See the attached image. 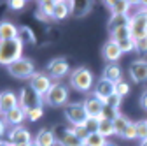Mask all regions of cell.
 Returning <instances> with one entry per match:
<instances>
[{
    "instance_id": "cell-25",
    "label": "cell",
    "mask_w": 147,
    "mask_h": 146,
    "mask_svg": "<svg viewBox=\"0 0 147 146\" xmlns=\"http://www.w3.org/2000/svg\"><path fill=\"white\" fill-rule=\"evenodd\" d=\"M70 4V12L74 16H84L91 9V2H68Z\"/></svg>"
},
{
    "instance_id": "cell-24",
    "label": "cell",
    "mask_w": 147,
    "mask_h": 146,
    "mask_svg": "<svg viewBox=\"0 0 147 146\" xmlns=\"http://www.w3.org/2000/svg\"><path fill=\"white\" fill-rule=\"evenodd\" d=\"M70 14V4L68 2H63V0H56V7H54V12H53V20H65V18Z\"/></svg>"
},
{
    "instance_id": "cell-9",
    "label": "cell",
    "mask_w": 147,
    "mask_h": 146,
    "mask_svg": "<svg viewBox=\"0 0 147 146\" xmlns=\"http://www.w3.org/2000/svg\"><path fill=\"white\" fill-rule=\"evenodd\" d=\"M30 86L35 90L37 93H40L42 97L49 92V88L53 86V81H51V76L46 74V72H35L30 79Z\"/></svg>"
},
{
    "instance_id": "cell-39",
    "label": "cell",
    "mask_w": 147,
    "mask_h": 146,
    "mask_svg": "<svg viewBox=\"0 0 147 146\" xmlns=\"http://www.w3.org/2000/svg\"><path fill=\"white\" fill-rule=\"evenodd\" d=\"M123 137H124V139H137V127H135L133 121L128 125V129H126V132H124Z\"/></svg>"
},
{
    "instance_id": "cell-21",
    "label": "cell",
    "mask_w": 147,
    "mask_h": 146,
    "mask_svg": "<svg viewBox=\"0 0 147 146\" xmlns=\"http://www.w3.org/2000/svg\"><path fill=\"white\" fill-rule=\"evenodd\" d=\"M121 76H123V70H121V67L117 63H107L105 65V69H103V78L117 83V81H121Z\"/></svg>"
},
{
    "instance_id": "cell-43",
    "label": "cell",
    "mask_w": 147,
    "mask_h": 146,
    "mask_svg": "<svg viewBox=\"0 0 147 146\" xmlns=\"http://www.w3.org/2000/svg\"><path fill=\"white\" fill-rule=\"evenodd\" d=\"M0 146H12L9 141H4V139H0Z\"/></svg>"
},
{
    "instance_id": "cell-38",
    "label": "cell",
    "mask_w": 147,
    "mask_h": 146,
    "mask_svg": "<svg viewBox=\"0 0 147 146\" xmlns=\"http://www.w3.org/2000/svg\"><path fill=\"white\" fill-rule=\"evenodd\" d=\"M72 130H74V134H76L79 139H82V141H86V139H88V136H89V132L86 130V127H84V125H79V127H72Z\"/></svg>"
},
{
    "instance_id": "cell-16",
    "label": "cell",
    "mask_w": 147,
    "mask_h": 146,
    "mask_svg": "<svg viewBox=\"0 0 147 146\" xmlns=\"http://www.w3.org/2000/svg\"><path fill=\"white\" fill-rule=\"evenodd\" d=\"M84 107H86V113H88V116H93V118H96V116H100V115L103 113V107H105V104H103V100L96 99L95 95H89V97L84 100Z\"/></svg>"
},
{
    "instance_id": "cell-41",
    "label": "cell",
    "mask_w": 147,
    "mask_h": 146,
    "mask_svg": "<svg viewBox=\"0 0 147 146\" xmlns=\"http://www.w3.org/2000/svg\"><path fill=\"white\" fill-rule=\"evenodd\" d=\"M140 106L147 111V90H145V92L142 93V97H140Z\"/></svg>"
},
{
    "instance_id": "cell-42",
    "label": "cell",
    "mask_w": 147,
    "mask_h": 146,
    "mask_svg": "<svg viewBox=\"0 0 147 146\" xmlns=\"http://www.w3.org/2000/svg\"><path fill=\"white\" fill-rule=\"evenodd\" d=\"M4 134H5V121L0 118V137H4Z\"/></svg>"
},
{
    "instance_id": "cell-27",
    "label": "cell",
    "mask_w": 147,
    "mask_h": 146,
    "mask_svg": "<svg viewBox=\"0 0 147 146\" xmlns=\"http://www.w3.org/2000/svg\"><path fill=\"white\" fill-rule=\"evenodd\" d=\"M131 121L128 120L126 116H123V115H119L116 120H114V129H116V134L117 136H124V132H126V129H128V125H130Z\"/></svg>"
},
{
    "instance_id": "cell-37",
    "label": "cell",
    "mask_w": 147,
    "mask_h": 146,
    "mask_svg": "<svg viewBox=\"0 0 147 146\" xmlns=\"http://www.w3.org/2000/svg\"><path fill=\"white\" fill-rule=\"evenodd\" d=\"M133 41H135V49L138 53H147V35H144L140 39H133Z\"/></svg>"
},
{
    "instance_id": "cell-2",
    "label": "cell",
    "mask_w": 147,
    "mask_h": 146,
    "mask_svg": "<svg viewBox=\"0 0 147 146\" xmlns=\"http://www.w3.org/2000/svg\"><path fill=\"white\" fill-rule=\"evenodd\" d=\"M70 85L74 90L77 92H91V88L95 85V78L91 74V70H88L86 67H77L72 70V76H70Z\"/></svg>"
},
{
    "instance_id": "cell-3",
    "label": "cell",
    "mask_w": 147,
    "mask_h": 146,
    "mask_svg": "<svg viewBox=\"0 0 147 146\" xmlns=\"http://www.w3.org/2000/svg\"><path fill=\"white\" fill-rule=\"evenodd\" d=\"M63 115H65V120H67L72 127L84 125L86 120H88V113H86L84 102H72V104H67L65 109H63Z\"/></svg>"
},
{
    "instance_id": "cell-46",
    "label": "cell",
    "mask_w": 147,
    "mask_h": 146,
    "mask_svg": "<svg viewBox=\"0 0 147 146\" xmlns=\"http://www.w3.org/2000/svg\"><path fill=\"white\" fill-rule=\"evenodd\" d=\"M30 146H35V144H33V143H32V144H30Z\"/></svg>"
},
{
    "instance_id": "cell-8",
    "label": "cell",
    "mask_w": 147,
    "mask_h": 146,
    "mask_svg": "<svg viewBox=\"0 0 147 146\" xmlns=\"http://www.w3.org/2000/svg\"><path fill=\"white\" fill-rule=\"evenodd\" d=\"M116 93V83L114 81H110V79H107V78H100L96 83H95V90H93V95L96 97V99H100V100H107L110 95H114Z\"/></svg>"
},
{
    "instance_id": "cell-32",
    "label": "cell",
    "mask_w": 147,
    "mask_h": 146,
    "mask_svg": "<svg viewBox=\"0 0 147 146\" xmlns=\"http://www.w3.org/2000/svg\"><path fill=\"white\" fill-rule=\"evenodd\" d=\"M84 127H86V130H88L89 134L98 132V127H100V120H98V116H96V118H93V116H88V120H86Z\"/></svg>"
},
{
    "instance_id": "cell-36",
    "label": "cell",
    "mask_w": 147,
    "mask_h": 146,
    "mask_svg": "<svg viewBox=\"0 0 147 146\" xmlns=\"http://www.w3.org/2000/svg\"><path fill=\"white\" fill-rule=\"evenodd\" d=\"M121 100H123V97H119L117 93H114V95H110L103 104L105 106H109V107H114V109H119V106H121Z\"/></svg>"
},
{
    "instance_id": "cell-48",
    "label": "cell",
    "mask_w": 147,
    "mask_h": 146,
    "mask_svg": "<svg viewBox=\"0 0 147 146\" xmlns=\"http://www.w3.org/2000/svg\"><path fill=\"white\" fill-rule=\"evenodd\" d=\"M145 121H147V120H145Z\"/></svg>"
},
{
    "instance_id": "cell-7",
    "label": "cell",
    "mask_w": 147,
    "mask_h": 146,
    "mask_svg": "<svg viewBox=\"0 0 147 146\" xmlns=\"http://www.w3.org/2000/svg\"><path fill=\"white\" fill-rule=\"evenodd\" d=\"M130 30L133 39H140L147 35V7L138 9L133 16H130Z\"/></svg>"
},
{
    "instance_id": "cell-5",
    "label": "cell",
    "mask_w": 147,
    "mask_h": 146,
    "mask_svg": "<svg viewBox=\"0 0 147 146\" xmlns=\"http://www.w3.org/2000/svg\"><path fill=\"white\" fill-rule=\"evenodd\" d=\"M18 99H20V106L25 111H30V109H35V107H42V104H44V97L40 93H37L32 86L21 88Z\"/></svg>"
},
{
    "instance_id": "cell-20",
    "label": "cell",
    "mask_w": 147,
    "mask_h": 146,
    "mask_svg": "<svg viewBox=\"0 0 147 146\" xmlns=\"http://www.w3.org/2000/svg\"><path fill=\"white\" fill-rule=\"evenodd\" d=\"M123 27H130V16L128 14H112L110 16L109 25H107L110 33L114 30H117V28H123Z\"/></svg>"
},
{
    "instance_id": "cell-22",
    "label": "cell",
    "mask_w": 147,
    "mask_h": 146,
    "mask_svg": "<svg viewBox=\"0 0 147 146\" xmlns=\"http://www.w3.org/2000/svg\"><path fill=\"white\" fill-rule=\"evenodd\" d=\"M58 144L60 146H84V141L82 139H79L76 134H74V130H72V127L68 129V132L58 141Z\"/></svg>"
},
{
    "instance_id": "cell-15",
    "label": "cell",
    "mask_w": 147,
    "mask_h": 146,
    "mask_svg": "<svg viewBox=\"0 0 147 146\" xmlns=\"http://www.w3.org/2000/svg\"><path fill=\"white\" fill-rule=\"evenodd\" d=\"M26 120V111L21 107V106H16L14 109H11L9 113L4 115V121L7 125H12L14 129L16 127H21V123Z\"/></svg>"
},
{
    "instance_id": "cell-47",
    "label": "cell",
    "mask_w": 147,
    "mask_h": 146,
    "mask_svg": "<svg viewBox=\"0 0 147 146\" xmlns=\"http://www.w3.org/2000/svg\"><path fill=\"white\" fill-rule=\"evenodd\" d=\"M145 7H147V4H145Z\"/></svg>"
},
{
    "instance_id": "cell-10",
    "label": "cell",
    "mask_w": 147,
    "mask_h": 146,
    "mask_svg": "<svg viewBox=\"0 0 147 146\" xmlns=\"http://www.w3.org/2000/svg\"><path fill=\"white\" fill-rule=\"evenodd\" d=\"M68 70H70V65H68V62L65 60V58H54V60H51L49 63H47V74L51 76V78H54V79H60V78H63L65 74H68Z\"/></svg>"
},
{
    "instance_id": "cell-14",
    "label": "cell",
    "mask_w": 147,
    "mask_h": 146,
    "mask_svg": "<svg viewBox=\"0 0 147 146\" xmlns=\"http://www.w3.org/2000/svg\"><path fill=\"white\" fill-rule=\"evenodd\" d=\"M130 76L135 83L147 81V60H135L130 65Z\"/></svg>"
},
{
    "instance_id": "cell-44",
    "label": "cell",
    "mask_w": 147,
    "mask_h": 146,
    "mask_svg": "<svg viewBox=\"0 0 147 146\" xmlns=\"http://www.w3.org/2000/svg\"><path fill=\"white\" fill-rule=\"evenodd\" d=\"M105 146H116V144H112V143H107V144H105Z\"/></svg>"
},
{
    "instance_id": "cell-40",
    "label": "cell",
    "mask_w": 147,
    "mask_h": 146,
    "mask_svg": "<svg viewBox=\"0 0 147 146\" xmlns=\"http://www.w3.org/2000/svg\"><path fill=\"white\" fill-rule=\"evenodd\" d=\"M25 5H26L25 0H11L9 2V7L12 11H21V9H25Z\"/></svg>"
},
{
    "instance_id": "cell-11",
    "label": "cell",
    "mask_w": 147,
    "mask_h": 146,
    "mask_svg": "<svg viewBox=\"0 0 147 146\" xmlns=\"http://www.w3.org/2000/svg\"><path fill=\"white\" fill-rule=\"evenodd\" d=\"M121 55H123V51H121L119 44H117L114 39H109V41L103 44V48H102V57H103L109 63H116V62L121 58Z\"/></svg>"
},
{
    "instance_id": "cell-4",
    "label": "cell",
    "mask_w": 147,
    "mask_h": 146,
    "mask_svg": "<svg viewBox=\"0 0 147 146\" xmlns=\"http://www.w3.org/2000/svg\"><path fill=\"white\" fill-rule=\"evenodd\" d=\"M68 100V88L61 83H53L49 92L44 95V102L51 107H61Z\"/></svg>"
},
{
    "instance_id": "cell-1",
    "label": "cell",
    "mask_w": 147,
    "mask_h": 146,
    "mask_svg": "<svg viewBox=\"0 0 147 146\" xmlns=\"http://www.w3.org/2000/svg\"><path fill=\"white\" fill-rule=\"evenodd\" d=\"M23 42L20 39H12V41H0V65H12L20 58H23Z\"/></svg>"
},
{
    "instance_id": "cell-30",
    "label": "cell",
    "mask_w": 147,
    "mask_h": 146,
    "mask_svg": "<svg viewBox=\"0 0 147 146\" xmlns=\"http://www.w3.org/2000/svg\"><path fill=\"white\" fill-rule=\"evenodd\" d=\"M18 39L23 44H30V42H35V35H33L30 27H20V37Z\"/></svg>"
},
{
    "instance_id": "cell-34",
    "label": "cell",
    "mask_w": 147,
    "mask_h": 146,
    "mask_svg": "<svg viewBox=\"0 0 147 146\" xmlns=\"http://www.w3.org/2000/svg\"><path fill=\"white\" fill-rule=\"evenodd\" d=\"M44 115V107H35V109H30V111H26V120L30 121H37L40 120Z\"/></svg>"
},
{
    "instance_id": "cell-29",
    "label": "cell",
    "mask_w": 147,
    "mask_h": 146,
    "mask_svg": "<svg viewBox=\"0 0 147 146\" xmlns=\"http://www.w3.org/2000/svg\"><path fill=\"white\" fill-rule=\"evenodd\" d=\"M105 144H107V139L103 136H100L98 132L89 134L88 139L84 141V146H105Z\"/></svg>"
},
{
    "instance_id": "cell-6",
    "label": "cell",
    "mask_w": 147,
    "mask_h": 146,
    "mask_svg": "<svg viewBox=\"0 0 147 146\" xmlns=\"http://www.w3.org/2000/svg\"><path fill=\"white\" fill-rule=\"evenodd\" d=\"M7 70L12 78H18V79H32V76L35 74V67L30 58H20L12 65H9Z\"/></svg>"
},
{
    "instance_id": "cell-45",
    "label": "cell",
    "mask_w": 147,
    "mask_h": 146,
    "mask_svg": "<svg viewBox=\"0 0 147 146\" xmlns=\"http://www.w3.org/2000/svg\"><path fill=\"white\" fill-rule=\"evenodd\" d=\"M140 146H147V141H144V143H142V144H140Z\"/></svg>"
},
{
    "instance_id": "cell-26",
    "label": "cell",
    "mask_w": 147,
    "mask_h": 146,
    "mask_svg": "<svg viewBox=\"0 0 147 146\" xmlns=\"http://www.w3.org/2000/svg\"><path fill=\"white\" fill-rule=\"evenodd\" d=\"M98 134L103 136L105 139L109 136H114L116 134V129H114V121H110V120H103L100 121V127H98Z\"/></svg>"
},
{
    "instance_id": "cell-17",
    "label": "cell",
    "mask_w": 147,
    "mask_h": 146,
    "mask_svg": "<svg viewBox=\"0 0 147 146\" xmlns=\"http://www.w3.org/2000/svg\"><path fill=\"white\" fill-rule=\"evenodd\" d=\"M20 37V28L11 21H0V41H12Z\"/></svg>"
},
{
    "instance_id": "cell-18",
    "label": "cell",
    "mask_w": 147,
    "mask_h": 146,
    "mask_svg": "<svg viewBox=\"0 0 147 146\" xmlns=\"http://www.w3.org/2000/svg\"><path fill=\"white\" fill-rule=\"evenodd\" d=\"M56 143L58 141H56V137H54L51 129H40L39 132H37L35 139H33L35 146H54Z\"/></svg>"
},
{
    "instance_id": "cell-33",
    "label": "cell",
    "mask_w": 147,
    "mask_h": 146,
    "mask_svg": "<svg viewBox=\"0 0 147 146\" xmlns=\"http://www.w3.org/2000/svg\"><path fill=\"white\" fill-rule=\"evenodd\" d=\"M130 85H128L124 79H121V81H117L116 83V93L119 95V97H124V95H128V93H130Z\"/></svg>"
},
{
    "instance_id": "cell-12",
    "label": "cell",
    "mask_w": 147,
    "mask_h": 146,
    "mask_svg": "<svg viewBox=\"0 0 147 146\" xmlns=\"http://www.w3.org/2000/svg\"><path fill=\"white\" fill-rule=\"evenodd\" d=\"M9 143L12 146H23V144H32V136L25 127H16L9 132Z\"/></svg>"
},
{
    "instance_id": "cell-28",
    "label": "cell",
    "mask_w": 147,
    "mask_h": 146,
    "mask_svg": "<svg viewBox=\"0 0 147 146\" xmlns=\"http://www.w3.org/2000/svg\"><path fill=\"white\" fill-rule=\"evenodd\" d=\"M130 37H131V30H130V27L117 28V30H114L112 33H110V39H114L116 42L124 41V39H130ZM131 39H133V37H131Z\"/></svg>"
},
{
    "instance_id": "cell-13",
    "label": "cell",
    "mask_w": 147,
    "mask_h": 146,
    "mask_svg": "<svg viewBox=\"0 0 147 146\" xmlns=\"http://www.w3.org/2000/svg\"><path fill=\"white\" fill-rule=\"evenodd\" d=\"M16 106H20V99L16 97L14 92L5 90V92L0 93V116H4L5 113H9L11 109H14Z\"/></svg>"
},
{
    "instance_id": "cell-35",
    "label": "cell",
    "mask_w": 147,
    "mask_h": 146,
    "mask_svg": "<svg viewBox=\"0 0 147 146\" xmlns=\"http://www.w3.org/2000/svg\"><path fill=\"white\" fill-rule=\"evenodd\" d=\"M117 44H119V48H121L123 53H130V51L135 49V41H133L131 37H130V39H124V41H119Z\"/></svg>"
},
{
    "instance_id": "cell-23",
    "label": "cell",
    "mask_w": 147,
    "mask_h": 146,
    "mask_svg": "<svg viewBox=\"0 0 147 146\" xmlns=\"http://www.w3.org/2000/svg\"><path fill=\"white\" fill-rule=\"evenodd\" d=\"M54 7H56V0H42L39 2V18H53Z\"/></svg>"
},
{
    "instance_id": "cell-19",
    "label": "cell",
    "mask_w": 147,
    "mask_h": 146,
    "mask_svg": "<svg viewBox=\"0 0 147 146\" xmlns=\"http://www.w3.org/2000/svg\"><path fill=\"white\" fill-rule=\"evenodd\" d=\"M105 5L110 9L112 14H128V11L131 9V2H128V0H107Z\"/></svg>"
},
{
    "instance_id": "cell-31",
    "label": "cell",
    "mask_w": 147,
    "mask_h": 146,
    "mask_svg": "<svg viewBox=\"0 0 147 146\" xmlns=\"http://www.w3.org/2000/svg\"><path fill=\"white\" fill-rule=\"evenodd\" d=\"M135 127H137V139H140L142 143L147 141V121L145 120L135 121Z\"/></svg>"
}]
</instances>
